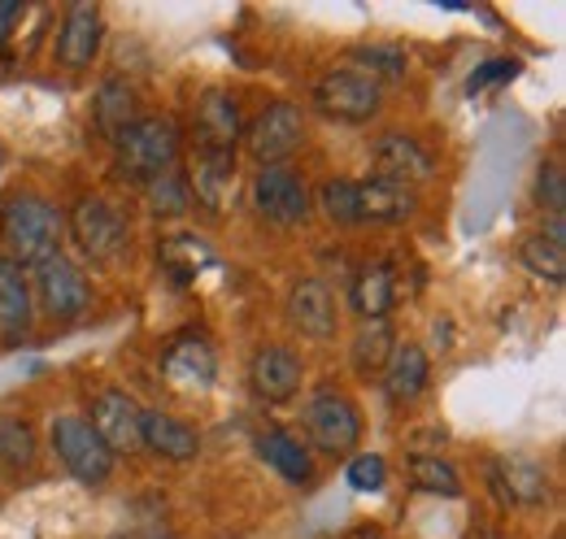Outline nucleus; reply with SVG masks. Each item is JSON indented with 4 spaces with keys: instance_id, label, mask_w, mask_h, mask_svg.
Here are the masks:
<instances>
[{
    "instance_id": "f257e3e1",
    "label": "nucleus",
    "mask_w": 566,
    "mask_h": 539,
    "mask_svg": "<svg viewBox=\"0 0 566 539\" xmlns=\"http://www.w3.org/2000/svg\"><path fill=\"white\" fill-rule=\"evenodd\" d=\"M66 213L40 192H13L0 204V244L4 257L22 270H35L40 262L62 253Z\"/></svg>"
},
{
    "instance_id": "f03ea898",
    "label": "nucleus",
    "mask_w": 566,
    "mask_h": 539,
    "mask_svg": "<svg viewBox=\"0 0 566 539\" xmlns=\"http://www.w3.org/2000/svg\"><path fill=\"white\" fill-rule=\"evenodd\" d=\"M179 157H184V131L175 127V118H157V114H144L140 123L114 144L118 175L140 188L179 170Z\"/></svg>"
},
{
    "instance_id": "7ed1b4c3",
    "label": "nucleus",
    "mask_w": 566,
    "mask_h": 539,
    "mask_svg": "<svg viewBox=\"0 0 566 539\" xmlns=\"http://www.w3.org/2000/svg\"><path fill=\"white\" fill-rule=\"evenodd\" d=\"M74 249L92 266H118L132 253V222L127 213L105 197H83L66 218Z\"/></svg>"
},
{
    "instance_id": "20e7f679",
    "label": "nucleus",
    "mask_w": 566,
    "mask_h": 539,
    "mask_svg": "<svg viewBox=\"0 0 566 539\" xmlns=\"http://www.w3.org/2000/svg\"><path fill=\"white\" fill-rule=\"evenodd\" d=\"M310 101H314V109H318L323 118L357 127V123H370V118L379 114V105H384V87H379L366 70H357L354 62H349V66L327 70V74L314 83Z\"/></svg>"
},
{
    "instance_id": "39448f33",
    "label": "nucleus",
    "mask_w": 566,
    "mask_h": 539,
    "mask_svg": "<svg viewBox=\"0 0 566 539\" xmlns=\"http://www.w3.org/2000/svg\"><path fill=\"white\" fill-rule=\"evenodd\" d=\"M49 440H53L57 462H62L83 487H101V483H109V474H114V462H118V457L101 444V435L87 426L83 413H62V418H53Z\"/></svg>"
},
{
    "instance_id": "423d86ee",
    "label": "nucleus",
    "mask_w": 566,
    "mask_h": 539,
    "mask_svg": "<svg viewBox=\"0 0 566 539\" xmlns=\"http://www.w3.org/2000/svg\"><path fill=\"white\" fill-rule=\"evenodd\" d=\"M244 152L262 166H287V157L305 144V109L296 101H271L244 131H240Z\"/></svg>"
},
{
    "instance_id": "0eeeda50",
    "label": "nucleus",
    "mask_w": 566,
    "mask_h": 539,
    "mask_svg": "<svg viewBox=\"0 0 566 539\" xmlns=\"http://www.w3.org/2000/svg\"><path fill=\"white\" fill-rule=\"evenodd\" d=\"M301 422H305L310 444L327 457L354 453L361 440V409L345 392H314L301 409Z\"/></svg>"
},
{
    "instance_id": "6e6552de",
    "label": "nucleus",
    "mask_w": 566,
    "mask_h": 539,
    "mask_svg": "<svg viewBox=\"0 0 566 539\" xmlns=\"http://www.w3.org/2000/svg\"><path fill=\"white\" fill-rule=\"evenodd\" d=\"M31 292H35V305L53 323H74L92 305V283H87L83 266L66 253H57V257H49V262L31 270Z\"/></svg>"
},
{
    "instance_id": "1a4fd4ad",
    "label": "nucleus",
    "mask_w": 566,
    "mask_h": 539,
    "mask_svg": "<svg viewBox=\"0 0 566 539\" xmlns=\"http://www.w3.org/2000/svg\"><path fill=\"white\" fill-rule=\"evenodd\" d=\"M249 197H253L258 218L271 226H301L314 209V197H310L301 170H292V166H262L253 175Z\"/></svg>"
},
{
    "instance_id": "9d476101",
    "label": "nucleus",
    "mask_w": 566,
    "mask_h": 539,
    "mask_svg": "<svg viewBox=\"0 0 566 539\" xmlns=\"http://www.w3.org/2000/svg\"><path fill=\"white\" fill-rule=\"evenodd\" d=\"M240 101L227 87H206L192 105V152H235L240 144Z\"/></svg>"
},
{
    "instance_id": "9b49d317",
    "label": "nucleus",
    "mask_w": 566,
    "mask_h": 539,
    "mask_svg": "<svg viewBox=\"0 0 566 539\" xmlns=\"http://www.w3.org/2000/svg\"><path fill=\"white\" fill-rule=\"evenodd\" d=\"M140 418L144 404L123 392V388H105L96 401H92V413H87V426L101 435V444L114 453V457H132L140 453Z\"/></svg>"
},
{
    "instance_id": "f8f14e48",
    "label": "nucleus",
    "mask_w": 566,
    "mask_h": 539,
    "mask_svg": "<svg viewBox=\"0 0 566 539\" xmlns=\"http://www.w3.org/2000/svg\"><path fill=\"white\" fill-rule=\"evenodd\" d=\"M301 383H305V366H301V357H296L292 348H283V344H262V348L253 352V361H249V388H253L258 401H266V404L296 401Z\"/></svg>"
},
{
    "instance_id": "ddd939ff",
    "label": "nucleus",
    "mask_w": 566,
    "mask_h": 539,
    "mask_svg": "<svg viewBox=\"0 0 566 539\" xmlns=\"http://www.w3.org/2000/svg\"><path fill=\"white\" fill-rule=\"evenodd\" d=\"M287 323L305 339H336L340 331V305L336 292L323 278H296L287 292Z\"/></svg>"
},
{
    "instance_id": "4468645a",
    "label": "nucleus",
    "mask_w": 566,
    "mask_h": 539,
    "mask_svg": "<svg viewBox=\"0 0 566 539\" xmlns=\"http://www.w3.org/2000/svg\"><path fill=\"white\" fill-rule=\"evenodd\" d=\"M370 161H375V175H379V179H392V183L415 188V192H419L423 183H431V175H436V157L427 152L423 139L401 135V131L379 135Z\"/></svg>"
},
{
    "instance_id": "2eb2a0df",
    "label": "nucleus",
    "mask_w": 566,
    "mask_h": 539,
    "mask_svg": "<svg viewBox=\"0 0 566 539\" xmlns=\"http://www.w3.org/2000/svg\"><path fill=\"white\" fill-rule=\"evenodd\" d=\"M161 379L179 392H210L218 379V352L206 336H179L161 352Z\"/></svg>"
},
{
    "instance_id": "dca6fc26",
    "label": "nucleus",
    "mask_w": 566,
    "mask_h": 539,
    "mask_svg": "<svg viewBox=\"0 0 566 539\" xmlns=\"http://www.w3.org/2000/svg\"><path fill=\"white\" fill-rule=\"evenodd\" d=\"M101 44H105V13L92 0L71 4L57 27V62L66 70H87L101 57Z\"/></svg>"
},
{
    "instance_id": "f3484780",
    "label": "nucleus",
    "mask_w": 566,
    "mask_h": 539,
    "mask_svg": "<svg viewBox=\"0 0 566 539\" xmlns=\"http://www.w3.org/2000/svg\"><path fill=\"white\" fill-rule=\"evenodd\" d=\"M493 487L496 496L505 500V505H523V509H541V505H549V496H554V483H549V474L545 466H536L532 457H518V453H501L493 462Z\"/></svg>"
},
{
    "instance_id": "a211bd4d",
    "label": "nucleus",
    "mask_w": 566,
    "mask_h": 539,
    "mask_svg": "<svg viewBox=\"0 0 566 539\" xmlns=\"http://www.w3.org/2000/svg\"><path fill=\"white\" fill-rule=\"evenodd\" d=\"M184 183L192 204H201L206 213H222L235 192V152H192Z\"/></svg>"
},
{
    "instance_id": "6ab92c4d",
    "label": "nucleus",
    "mask_w": 566,
    "mask_h": 539,
    "mask_svg": "<svg viewBox=\"0 0 566 539\" xmlns=\"http://www.w3.org/2000/svg\"><path fill=\"white\" fill-rule=\"evenodd\" d=\"M35 327V292L31 274L0 253V339L22 344Z\"/></svg>"
},
{
    "instance_id": "aec40b11",
    "label": "nucleus",
    "mask_w": 566,
    "mask_h": 539,
    "mask_svg": "<svg viewBox=\"0 0 566 539\" xmlns=\"http://www.w3.org/2000/svg\"><path fill=\"white\" fill-rule=\"evenodd\" d=\"M140 448H148L161 462H197L201 457V435L197 426H188L175 413L161 409H144L140 418Z\"/></svg>"
},
{
    "instance_id": "412c9836",
    "label": "nucleus",
    "mask_w": 566,
    "mask_h": 539,
    "mask_svg": "<svg viewBox=\"0 0 566 539\" xmlns=\"http://www.w3.org/2000/svg\"><path fill=\"white\" fill-rule=\"evenodd\" d=\"M357 213H361V222H375V226H401L419 213V192L370 175L357 183Z\"/></svg>"
},
{
    "instance_id": "4be33fe9",
    "label": "nucleus",
    "mask_w": 566,
    "mask_h": 539,
    "mask_svg": "<svg viewBox=\"0 0 566 539\" xmlns=\"http://www.w3.org/2000/svg\"><path fill=\"white\" fill-rule=\"evenodd\" d=\"M349 305L361 323H384L397 305V270L388 262H366L357 266L354 283H349Z\"/></svg>"
},
{
    "instance_id": "5701e85b",
    "label": "nucleus",
    "mask_w": 566,
    "mask_h": 539,
    "mask_svg": "<svg viewBox=\"0 0 566 539\" xmlns=\"http://www.w3.org/2000/svg\"><path fill=\"white\" fill-rule=\"evenodd\" d=\"M379 379H384L388 404H415L431 383V361L419 344H397Z\"/></svg>"
},
{
    "instance_id": "b1692460",
    "label": "nucleus",
    "mask_w": 566,
    "mask_h": 539,
    "mask_svg": "<svg viewBox=\"0 0 566 539\" xmlns=\"http://www.w3.org/2000/svg\"><path fill=\"white\" fill-rule=\"evenodd\" d=\"M140 118H144L140 96H136V87H132V83H123V78L101 83L96 105H92V123H96V131L105 135L109 144H118V139L132 131Z\"/></svg>"
},
{
    "instance_id": "393cba45",
    "label": "nucleus",
    "mask_w": 566,
    "mask_h": 539,
    "mask_svg": "<svg viewBox=\"0 0 566 539\" xmlns=\"http://www.w3.org/2000/svg\"><path fill=\"white\" fill-rule=\"evenodd\" d=\"M253 448H258V457L280 474V478H287L292 487H310V483H314V453H310L296 435H287V431H262V435L253 440Z\"/></svg>"
},
{
    "instance_id": "a878e982",
    "label": "nucleus",
    "mask_w": 566,
    "mask_h": 539,
    "mask_svg": "<svg viewBox=\"0 0 566 539\" xmlns=\"http://www.w3.org/2000/svg\"><path fill=\"white\" fill-rule=\"evenodd\" d=\"M566 218H549L536 235H527L523 244H518V257H523V266L532 270L536 278H545V283H563L566 278Z\"/></svg>"
},
{
    "instance_id": "bb28decb",
    "label": "nucleus",
    "mask_w": 566,
    "mask_h": 539,
    "mask_svg": "<svg viewBox=\"0 0 566 539\" xmlns=\"http://www.w3.org/2000/svg\"><path fill=\"white\" fill-rule=\"evenodd\" d=\"M392 348H397V336L388 331V323H361V331L354 336V348H349V361H354V370L361 379H375V374H384Z\"/></svg>"
},
{
    "instance_id": "cd10ccee",
    "label": "nucleus",
    "mask_w": 566,
    "mask_h": 539,
    "mask_svg": "<svg viewBox=\"0 0 566 539\" xmlns=\"http://www.w3.org/2000/svg\"><path fill=\"white\" fill-rule=\"evenodd\" d=\"M410 483L427 492V496H444V500H458L462 496V474L453 462L436 457V453H415L410 457Z\"/></svg>"
},
{
    "instance_id": "c85d7f7f",
    "label": "nucleus",
    "mask_w": 566,
    "mask_h": 539,
    "mask_svg": "<svg viewBox=\"0 0 566 539\" xmlns=\"http://www.w3.org/2000/svg\"><path fill=\"white\" fill-rule=\"evenodd\" d=\"M0 466L9 474H22L35 466V431L27 418L0 413Z\"/></svg>"
},
{
    "instance_id": "c756f323",
    "label": "nucleus",
    "mask_w": 566,
    "mask_h": 539,
    "mask_svg": "<svg viewBox=\"0 0 566 539\" xmlns=\"http://www.w3.org/2000/svg\"><path fill=\"white\" fill-rule=\"evenodd\" d=\"M144 204L153 218H184L192 209V197H188V183H184V170H170L153 183H144Z\"/></svg>"
},
{
    "instance_id": "7c9ffc66",
    "label": "nucleus",
    "mask_w": 566,
    "mask_h": 539,
    "mask_svg": "<svg viewBox=\"0 0 566 539\" xmlns=\"http://www.w3.org/2000/svg\"><path fill=\"white\" fill-rule=\"evenodd\" d=\"M318 209L332 226H361L357 213V179H327L318 188Z\"/></svg>"
},
{
    "instance_id": "2f4dec72",
    "label": "nucleus",
    "mask_w": 566,
    "mask_h": 539,
    "mask_svg": "<svg viewBox=\"0 0 566 539\" xmlns=\"http://www.w3.org/2000/svg\"><path fill=\"white\" fill-rule=\"evenodd\" d=\"M354 66L366 70L379 87L384 83H392V78H406V53H397V49H354Z\"/></svg>"
},
{
    "instance_id": "473e14b6",
    "label": "nucleus",
    "mask_w": 566,
    "mask_h": 539,
    "mask_svg": "<svg viewBox=\"0 0 566 539\" xmlns=\"http://www.w3.org/2000/svg\"><path fill=\"white\" fill-rule=\"evenodd\" d=\"M161 257H166V266H170V274H175L179 283L197 278V270L206 266V249H201V240H166Z\"/></svg>"
},
{
    "instance_id": "72a5a7b5",
    "label": "nucleus",
    "mask_w": 566,
    "mask_h": 539,
    "mask_svg": "<svg viewBox=\"0 0 566 539\" xmlns=\"http://www.w3.org/2000/svg\"><path fill=\"white\" fill-rule=\"evenodd\" d=\"M536 201L549 218H566V175L558 161H545L536 175Z\"/></svg>"
},
{
    "instance_id": "f704fd0d",
    "label": "nucleus",
    "mask_w": 566,
    "mask_h": 539,
    "mask_svg": "<svg viewBox=\"0 0 566 539\" xmlns=\"http://www.w3.org/2000/svg\"><path fill=\"white\" fill-rule=\"evenodd\" d=\"M349 487L354 492H384V483H388V462L379 457V453H357L354 462H349Z\"/></svg>"
},
{
    "instance_id": "c9c22d12",
    "label": "nucleus",
    "mask_w": 566,
    "mask_h": 539,
    "mask_svg": "<svg viewBox=\"0 0 566 539\" xmlns=\"http://www.w3.org/2000/svg\"><path fill=\"white\" fill-rule=\"evenodd\" d=\"M514 74H518V62H510V57H493V62H484V66L467 78V92L475 96V92H484V87H493V83H510Z\"/></svg>"
},
{
    "instance_id": "e433bc0d",
    "label": "nucleus",
    "mask_w": 566,
    "mask_h": 539,
    "mask_svg": "<svg viewBox=\"0 0 566 539\" xmlns=\"http://www.w3.org/2000/svg\"><path fill=\"white\" fill-rule=\"evenodd\" d=\"M18 13H22V4H18V0H0V44H4L9 27L18 22Z\"/></svg>"
},
{
    "instance_id": "4c0bfd02",
    "label": "nucleus",
    "mask_w": 566,
    "mask_h": 539,
    "mask_svg": "<svg viewBox=\"0 0 566 539\" xmlns=\"http://www.w3.org/2000/svg\"><path fill=\"white\" fill-rule=\"evenodd\" d=\"M467 539H505V536H501V531H493V527H475Z\"/></svg>"
},
{
    "instance_id": "58836bf2",
    "label": "nucleus",
    "mask_w": 566,
    "mask_h": 539,
    "mask_svg": "<svg viewBox=\"0 0 566 539\" xmlns=\"http://www.w3.org/2000/svg\"><path fill=\"white\" fill-rule=\"evenodd\" d=\"M109 539H136V536H127V531H118V536H109Z\"/></svg>"
},
{
    "instance_id": "ea45409f",
    "label": "nucleus",
    "mask_w": 566,
    "mask_h": 539,
    "mask_svg": "<svg viewBox=\"0 0 566 539\" xmlns=\"http://www.w3.org/2000/svg\"><path fill=\"white\" fill-rule=\"evenodd\" d=\"M153 539H175V536H153Z\"/></svg>"
},
{
    "instance_id": "a19ab883",
    "label": "nucleus",
    "mask_w": 566,
    "mask_h": 539,
    "mask_svg": "<svg viewBox=\"0 0 566 539\" xmlns=\"http://www.w3.org/2000/svg\"><path fill=\"white\" fill-rule=\"evenodd\" d=\"M361 539H379V536H361Z\"/></svg>"
}]
</instances>
